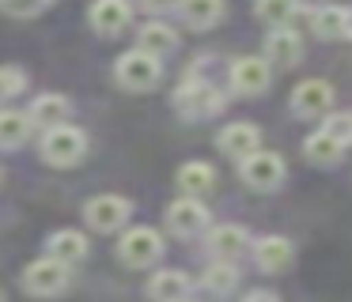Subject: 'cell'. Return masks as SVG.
<instances>
[{
    "instance_id": "cell-1",
    "label": "cell",
    "mask_w": 352,
    "mask_h": 302,
    "mask_svg": "<svg viewBox=\"0 0 352 302\" xmlns=\"http://www.w3.org/2000/svg\"><path fill=\"white\" fill-rule=\"evenodd\" d=\"M114 76H118V83H122L125 91L144 95V91H152L155 83H160L163 65L155 57H148V53H140V49H129V53H122V57H118Z\"/></svg>"
},
{
    "instance_id": "cell-2",
    "label": "cell",
    "mask_w": 352,
    "mask_h": 302,
    "mask_svg": "<svg viewBox=\"0 0 352 302\" xmlns=\"http://www.w3.org/2000/svg\"><path fill=\"white\" fill-rule=\"evenodd\" d=\"M175 110L182 113L186 121L212 117V113L223 110V95L212 87V83H201V80H193V76H190V80L175 91Z\"/></svg>"
},
{
    "instance_id": "cell-3",
    "label": "cell",
    "mask_w": 352,
    "mask_h": 302,
    "mask_svg": "<svg viewBox=\"0 0 352 302\" xmlns=\"http://www.w3.org/2000/svg\"><path fill=\"white\" fill-rule=\"evenodd\" d=\"M87 151V136L76 125H57L42 136V159L50 166H76Z\"/></svg>"
},
{
    "instance_id": "cell-4",
    "label": "cell",
    "mask_w": 352,
    "mask_h": 302,
    "mask_svg": "<svg viewBox=\"0 0 352 302\" xmlns=\"http://www.w3.org/2000/svg\"><path fill=\"white\" fill-rule=\"evenodd\" d=\"M284 174H288V166H284V159L273 155V151H250L246 159H239V178L250 189H258V193L276 189L284 181Z\"/></svg>"
},
{
    "instance_id": "cell-5",
    "label": "cell",
    "mask_w": 352,
    "mask_h": 302,
    "mask_svg": "<svg viewBox=\"0 0 352 302\" xmlns=\"http://www.w3.org/2000/svg\"><path fill=\"white\" fill-rule=\"evenodd\" d=\"M163 253V238L152 231V226H133L129 234H122V242H118V257H122L129 268H148V264H155Z\"/></svg>"
},
{
    "instance_id": "cell-6",
    "label": "cell",
    "mask_w": 352,
    "mask_h": 302,
    "mask_svg": "<svg viewBox=\"0 0 352 302\" xmlns=\"http://www.w3.org/2000/svg\"><path fill=\"white\" fill-rule=\"evenodd\" d=\"M129 200L125 196H114V193H107V196H91V200L84 204V219H87V226L91 231H99V234H110V231H118V226H125V219H129Z\"/></svg>"
},
{
    "instance_id": "cell-7",
    "label": "cell",
    "mask_w": 352,
    "mask_h": 302,
    "mask_svg": "<svg viewBox=\"0 0 352 302\" xmlns=\"http://www.w3.org/2000/svg\"><path fill=\"white\" fill-rule=\"evenodd\" d=\"M65 287H69V264H57V261H34L27 264L23 272V291L27 294H61Z\"/></svg>"
},
{
    "instance_id": "cell-8",
    "label": "cell",
    "mask_w": 352,
    "mask_h": 302,
    "mask_svg": "<svg viewBox=\"0 0 352 302\" xmlns=\"http://www.w3.org/2000/svg\"><path fill=\"white\" fill-rule=\"evenodd\" d=\"M273 80V68H269L265 57H239L231 65V87L239 95H261Z\"/></svg>"
},
{
    "instance_id": "cell-9",
    "label": "cell",
    "mask_w": 352,
    "mask_h": 302,
    "mask_svg": "<svg viewBox=\"0 0 352 302\" xmlns=\"http://www.w3.org/2000/svg\"><path fill=\"white\" fill-rule=\"evenodd\" d=\"M329 106H333V87L326 80H303L292 91V110L299 117H322L329 113Z\"/></svg>"
},
{
    "instance_id": "cell-10",
    "label": "cell",
    "mask_w": 352,
    "mask_h": 302,
    "mask_svg": "<svg viewBox=\"0 0 352 302\" xmlns=\"http://www.w3.org/2000/svg\"><path fill=\"white\" fill-rule=\"evenodd\" d=\"M167 226L175 234H182V238L201 234L208 226V208L201 200H193V196H182V200H175L167 208Z\"/></svg>"
},
{
    "instance_id": "cell-11",
    "label": "cell",
    "mask_w": 352,
    "mask_h": 302,
    "mask_svg": "<svg viewBox=\"0 0 352 302\" xmlns=\"http://www.w3.org/2000/svg\"><path fill=\"white\" fill-rule=\"evenodd\" d=\"M87 19H91V27L99 30V34L114 38V34H122V30L129 27L133 8L125 4V0H95L91 12H87Z\"/></svg>"
},
{
    "instance_id": "cell-12",
    "label": "cell",
    "mask_w": 352,
    "mask_h": 302,
    "mask_svg": "<svg viewBox=\"0 0 352 302\" xmlns=\"http://www.w3.org/2000/svg\"><path fill=\"white\" fill-rule=\"evenodd\" d=\"M208 249H212V257L216 261H235V257H243L246 249H250V234L243 231V226H235V223H223V226H216L212 234H208Z\"/></svg>"
},
{
    "instance_id": "cell-13",
    "label": "cell",
    "mask_w": 352,
    "mask_h": 302,
    "mask_svg": "<svg viewBox=\"0 0 352 302\" xmlns=\"http://www.w3.org/2000/svg\"><path fill=\"white\" fill-rule=\"evenodd\" d=\"M299 57H303V42H299L296 30L280 27L265 38V60H273L280 68H292V65H299Z\"/></svg>"
},
{
    "instance_id": "cell-14",
    "label": "cell",
    "mask_w": 352,
    "mask_h": 302,
    "mask_svg": "<svg viewBox=\"0 0 352 302\" xmlns=\"http://www.w3.org/2000/svg\"><path fill=\"white\" fill-rule=\"evenodd\" d=\"M258 140H261V132L254 125H228L220 136H216V148L223 151V155H231V159H246L250 151H258Z\"/></svg>"
},
{
    "instance_id": "cell-15",
    "label": "cell",
    "mask_w": 352,
    "mask_h": 302,
    "mask_svg": "<svg viewBox=\"0 0 352 302\" xmlns=\"http://www.w3.org/2000/svg\"><path fill=\"white\" fill-rule=\"evenodd\" d=\"M46 249H50V261L72 268V264H80L87 257V238L80 231H57V234H50Z\"/></svg>"
},
{
    "instance_id": "cell-16",
    "label": "cell",
    "mask_w": 352,
    "mask_h": 302,
    "mask_svg": "<svg viewBox=\"0 0 352 302\" xmlns=\"http://www.w3.org/2000/svg\"><path fill=\"white\" fill-rule=\"evenodd\" d=\"M148 299L152 302H186L190 299V279L175 268L155 272V276L148 279Z\"/></svg>"
},
{
    "instance_id": "cell-17",
    "label": "cell",
    "mask_w": 352,
    "mask_h": 302,
    "mask_svg": "<svg viewBox=\"0 0 352 302\" xmlns=\"http://www.w3.org/2000/svg\"><path fill=\"white\" fill-rule=\"evenodd\" d=\"M292 242L288 238H276V234H269V238H261L258 246H254V261H258L261 272H284L292 264Z\"/></svg>"
},
{
    "instance_id": "cell-18",
    "label": "cell",
    "mask_w": 352,
    "mask_h": 302,
    "mask_svg": "<svg viewBox=\"0 0 352 302\" xmlns=\"http://www.w3.org/2000/svg\"><path fill=\"white\" fill-rule=\"evenodd\" d=\"M69 98L65 95H38L31 102V110H27V117H31V125H46V128H57L69 121Z\"/></svg>"
},
{
    "instance_id": "cell-19",
    "label": "cell",
    "mask_w": 352,
    "mask_h": 302,
    "mask_svg": "<svg viewBox=\"0 0 352 302\" xmlns=\"http://www.w3.org/2000/svg\"><path fill=\"white\" fill-rule=\"evenodd\" d=\"M178 49V34L167 27V23H144L140 27V53H148V57H155V60H163L167 53H175Z\"/></svg>"
},
{
    "instance_id": "cell-20",
    "label": "cell",
    "mask_w": 352,
    "mask_h": 302,
    "mask_svg": "<svg viewBox=\"0 0 352 302\" xmlns=\"http://www.w3.org/2000/svg\"><path fill=\"white\" fill-rule=\"evenodd\" d=\"M178 12H182L186 27L208 30L223 15V0H178Z\"/></svg>"
},
{
    "instance_id": "cell-21",
    "label": "cell",
    "mask_w": 352,
    "mask_h": 302,
    "mask_svg": "<svg viewBox=\"0 0 352 302\" xmlns=\"http://www.w3.org/2000/svg\"><path fill=\"white\" fill-rule=\"evenodd\" d=\"M212 181H216V174H212V166L208 163H186V166H178V185H182V193L186 196H205L208 189H212Z\"/></svg>"
},
{
    "instance_id": "cell-22",
    "label": "cell",
    "mask_w": 352,
    "mask_h": 302,
    "mask_svg": "<svg viewBox=\"0 0 352 302\" xmlns=\"http://www.w3.org/2000/svg\"><path fill=\"white\" fill-rule=\"evenodd\" d=\"M303 155L311 159V163H318V166H333V163L344 159V148L333 140V136H326V132H311L303 140Z\"/></svg>"
},
{
    "instance_id": "cell-23",
    "label": "cell",
    "mask_w": 352,
    "mask_h": 302,
    "mask_svg": "<svg viewBox=\"0 0 352 302\" xmlns=\"http://www.w3.org/2000/svg\"><path fill=\"white\" fill-rule=\"evenodd\" d=\"M349 23H352L349 8L326 4V8L314 12V34L318 38H341V34H349Z\"/></svg>"
},
{
    "instance_id": "cell-24",
    "label": "cell",
    "mask_w": 352,
    "mask_h": 302,
    "mask_svg": "<svg viewBox=\"0 0 352 302\" xmlns=\"http://www.w3.org/2000/svg\"><path fill=\"white\" fill-rule=\"evenodd\" d=\"M31 117L27 113H16V110H4L0 113V148H19V143H27V136H31Z\"/></svg>"
},
{
    "instance_id": "cell-25",
    "label": "cell",
    "mask_w": 352,
    "mask_h": 302,
    "mask_svg": "<svg viewBox=\"0 0 352 302\" xmlns=\"http://www.w3.org/2000/svg\"><path fill=\"white\" fill-rule=\"evenodd\" d=\"M296 12H299V0H258V19L273 30L288 27L296 19Z\"/></svg>"
},
{
    "instance_id": "cell-26",
    "label": "cell",
    "mask_w": 352,
    "mask_h": 302,
    "mask_svg": "<svg viewBox=\"0 0 352 302\" xmlns=\"http://www.w3.org/2000/svg\"><path fill=\"white\" fill-rule=\"evenodd\" d=\"M235 283H239L235 264H228V261H212V264H208L205 287H208L212 294H231V291H235Z\"/></svg>"
},
{
    "instance_id": "cell-27",
    "label": "cell",
    "mask_w": 352,
    "mask_h": 302,
    "mask_svg": "<svg viewBox=\"0 0 352 302\" xmlns=\"http://www.w3.org/2000/svg\"><path fill=\"white\" fill-rule=\"evenodd\" d=\"M322 132L333 136L341 148H344V143H352V113H329L326 125H322Z\"/></svg>"
},
{
    "instance_id": "cell-28",
    "label": "cell",
    "mask_w": 352,
    "mask_h": 302,
    "mask_svg": "<svg viewBox=\"0 0 352 302\" xmlns=\"http://www.w3.org/2000/svg\"><path fill=\"white\" fill-rule=\"evenodd\" d=\"M19 91H23V72L19 68H0V102H8Z\"/></svg>"
},
{
    "instance_id": "cell-29",
    "label": "cell",
    "mask_w": 352,
    "mask_h": 302,
    "mask_svg": "<svg viewBox=\"0 0 352 302\" xmlns=\"http://www.w3.org/2000/svg\"><path fill=\"white\" fill-rule=\"evenodd\" d=\"M0 4L8 8L12 15H19V19H27V15H38V12H46L54 0H0Z\"/></svg>"
},
{
    "instance_id": "cell-30",
    "label": "cell",
    "mask_w": 352,
    "mask_h": 302,
    "mask_svg": "<svg viewBox=\"0 0 352 302\" xmlns=\"http://www.w3.org/2000/svg\"><path fill=\"white\" fill-rule=\"evenodd\" d=\"M148 12H170V8H178V0H144Z\"/></svg>"
},
{
    "instance_id": "cell-31",
    "label": "cell",
    "mask_w": 352,
    "mask_h": 302,
    "mask_svg": "<svg viewBox=\"0 0 352 302\" xmlns=\"http://www.w3.org/2000/svg\"><path fill=\"white\" fill-rule=\"evenodd\" d=\"M243 302H276V294H269V291H250Z\"/></svg>"
},
{
    "instance_id": "cell-32",
    "label": "cell",
    "mask_w": 352,
    "mask_h": 302,
    "mask_svg": "<svg viewBox=\"0 0 352 302\" xmlns=\"http://www.w3.org/2000/svg\"><path fill=\"white\" fill-rule=\"evenodd\" d=\"M0 302H4V294H0Z\"/></svg>"
},
{
    "instance_id": "cell-33",
    "label": "cell",
    "mask_w": 352,
    "mask_h": 302,
    "mask_svg": "<svg viewBox=\"0 0 352 302\" xmlns=\"http://www.w3.org/2000/svg\"><path fill=\"white\" fill-rule=\"evenodd\" d=\"M186 302H190V299H186Z\"/></svg>"
}]
</instances>
